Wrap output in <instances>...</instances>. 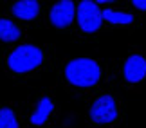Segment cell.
I'll return each instance as SVG.
<instances>
[{"mask_svg":"<svg viewBox=\"0 0 146 128\" xmlns=\"http://www.w3.org/2000/svg\"><path fill=\"white\" fill-rule=\"evenodd\" d=\"M103 20L110 22V24H121V25H128L133 22V16L130 13H119V11H112V9H105L103 11Z\"/></svg>","mask_w":146,"mask_h":128,"instance_id":"30bf717a","label":"cell"},{"mask_svg":"<svg viewBox=\"0 0 146 128\" xmlns=\"http://www.w3.org/2000/svg\"><path fill=\"white\" fill-rule=\"evenodd\" d=\"M96 2H101V4H105V2H114V0H96Z\"/></svg>","mask_w":146,"mask_h":128,"instance_id":"4fadbf2b","label":"cell"},{"mask_svg":"<svg viewBox=\"0 0 146 128\" xmlns=\"http://www.w3.org/2000/svg\"><path fill=\"white\" fill-rule=\"evenodd\" d=\"M0 128H18L15 112L11 108H0Z\"/></svg>","mask_w":146,"mask_h":128,"instance_id":"8fae6325","label":"cell"},{"mask_svg":"<svg viewBox=\"0 0 146 128\" xmlns=\"http://www.w3.org/2000/svg\"><path fill=\"white\" fill-rule=\"evenodd\" d=\"M74 4L70 0H60L58 4L50 9V24L58 29H63V27L70 25V22L74 20Z\"/></svg>","mask_w":146,"mask_h":128,"instance_id":"5b68a950","label":"cell"},{"mask_svg":"<svg viewBox=\"0 0 146 128\" xmlns=\"http://www.w3.org/2000/svg\"><path fill=\"white\" fill-rule=\"evenodd\" d=\"M40 13L38 0H18L13 5V15L20 20H35Z\"/></svg>","mask_w":146,"mask_h":128,"instance_id":"52a82bcc","label":"cell"},{"mask_svg":"<svg viewBox=\"0 0 146 128\" xmlns=\"http://www.w3.org/2000/svg\"><path fill=\"white\" fill-rule=\"evenodd\" d=\"M123 74H125V80L130 83H139L146 78V60L139 54H133L125 62L123 67Z\"/></svg>","mask_w":146,"mask_h":128,"instance_id":"8992f818","label":"cell"},{"mask_svg":"<svg viewBox=\"0 0 146 128\" xmlns=\"http://www.w3.org/2000/svg\"><path fill=\"white\" fill-rule=\"evenodd\" d=\"M133 5H135L137 9H141V11H146V0H132Z\"/></svg>","mask_w":146,"mask_h":128,"instance_id":"7c38bea8","label":"cell"},{"mask_svg":"<svg viewBox=\"0 0 146 128\" xmlns=\"http://www.w3.org/2000/svg\"><path fill=\"white\" fill-rule=\"evenodd\" d=\"M90 117L94 123L98 125H106V123H112L115 117H117V107H115V101L112 96H101L98 97L94 105L90 107Z\"/></svg>","mask_w":146,"mask_h":128,"instance_id":"277c9868","label":"cell"},{"mask_svg":"<svg viewBox=\"0 0 146 128\" xmlns=\"http://www.w3.org/2000/svg\"><path fill=\"white\" fill-rule=\"evenodd\" d=\"M52 108H54L52 107V101H50L49 97H42L40 103H38V107H36V110L31 115V125H35V126L43 125V123H45V119L49 117V114L52 112Z\"/></svg>","mask_w":146,"mask_h":128,"instance_id":"ba28073f","label":"cell"},{"mask_svg":"<svg viewBox=\"0 0 146 128\" xmlns=\"http://www.w3.org/2000/svg\"><path fill=\"white\" fill-rule=\"evenodd\" d=\"M43 62L42 49L35 45H22L16 47L7 58V65L13 72H29L40 67Z\"/></svg>","mask_w":146,"mask_h":128,"instance_id":"7a4b0ae2","label":"cell"},{"mask_svg":"<svg viewBox=\"0 0 146 128\" xmlns=\"http://www.w3.org/2000/svg\"><path fill=\"white\" fill-rule=\"evenodd\" d=\"M65 78L70 85L76 87H94L101 78L99 65L90 58H78L67 63Z\"/></svg>","mask_w":146,"mask_h":128,"instance_id":"6da1fadb","label":"cell"},{"mask_svg":"<svg viewBox=\"0 0 146 128\" xmlns=\"http://www.w3.org/2000/svg\"><path fill=\"white\" fill-rule=\"evenodd\" d=\"M20 38V29L16 27L13 22L9 20H0V40L2 42H16Z\"/></svg>","mask_w":146,"mask_h":128,"instance_id":"9c48e42d","label":"cell"},{"mask_svg":"<svg viewBox=\"0 0 146 128\" xmlns=\"http://www.w3.org/2000/svg\"><path fill=\"white\" fill-rule=\"evenodd\" d=\"M78 24L81 31L85 32H96L103 24V13L94 4V0H83L78 5Z\"/></svg>","mask_w":146,"mask_h":128,"instance_id":"3957f363","label":"cell"}]
</instances>
